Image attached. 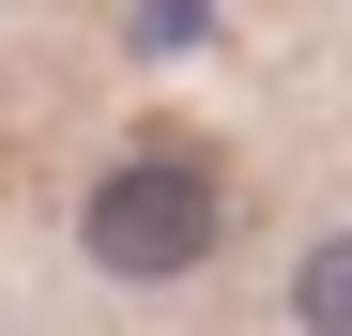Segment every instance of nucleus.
I'll list each match as a JSON object with an SVG mask.
<instances>
[{
	"instance_id": "1",
	"label": "nucleus",
	"mask_w": 352,
	"mask_h": 336,
	"mask_svg": "<svg viewBox=\"0 0 352 336\" xmlns=\"http://www.w3.org/2000/svg\"><path fill=\"white\" fill-rule=\"evenodd\" d=\"M214 245H230V184H214V153H184V138L123 153V168L77 199V260L123 275V291H184Z\"/></svg>"
},
{
	"instance_id": "2",
	"label": "nucleus",
	"mask_w": 352,
	"mask_h": 336,
	"mask_svg": "<svg viewBox=\"0 0 352 336\" xmlns=\"http://www.w3.org/2000/svg\"><path fill=\"white\" fill-rule=\"evenodd\" d=\"M291 321H307V336H352V230H322L307 260H291Z\"/></svg>"
}]
</instances>
